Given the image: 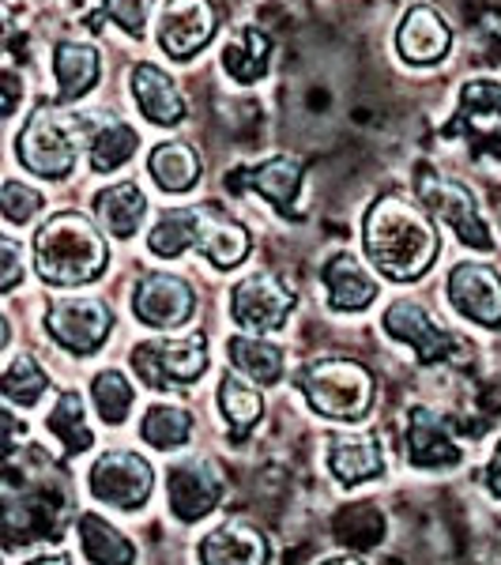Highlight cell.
Masks as SVG:
<instances>
[{
	"label": "cell",
	"instance_id": "obj_1",
	"mask_svg": "<svg viewBox=\"0 0 501 565\" xmlns=\"http://www.w3.org/2000/svg\"><path fill=\"white\" fill-rule=\"evenodd\" d=\"M362 245H366L373 268L396 282L426 276L437 260V249H441L426 207L399 193H388L370 204L366 218H362Z\"/></svg>",
	"mask_w": 501,
	"mask_h": 565
},
{
	"label": "cell",
	"instance_id": "obj_2",
	"mask_svg": "<svg viewBox=\"0 0 501 565\" xmlns=\"http://www.w3.org/2000/svg\"><path fill=\"white\" fill-rule=\"evenodd\" d=\"M34 264H39V276L53 287H79L106 271L109 245L87 215L57 212L34 234Z\"/></svg>",
	"mask_w": 501,
	"mask_h": 565
},
{
	"label": "cell",
	"instance_id": "obj_3",
	"mask_svg": "<svg viewBox=\"0 0 501 565\" xmlns=\"http://www.w3.org/2000/svg\"><path fill=\"white\" fill-rule=\"evenodd\" d=\"M84 132L87 121H79L76 114H65L61 106L42 103L26 117L20 140H15V151H20V162L31 174H39L45 181H61L76 170Z\"/></svg>",
	"mask_w": 501,
	"mask_h": 565
},
{
	"label": "cell",
	"instance_id": "obj_4",
	"mask_svg": "<svg viewBox=\"0 0 501 565\" xmlns=\"http://www.w3.org/2000/svg\"><path fill=\"white\" fill-rule=\"evenodd\" d=\"M309 407L332 423H359L373 407V373L354 359H317L298 373Z\"/></svg>",
	"mask_w": 501,
	"mask_h": 565
},
{
	"label": "cell",
	"instance_id": "obj_5",
	"mask_svg": "<svg viewBox=\"0 0 501 565\" xmlns=\"http://www.w3.org/2000/svg\"><path fill=\"white\" fill-rule=\"evenodd\" d=\"M132 370L143 385L170 388V385H193L207 370V335L193 332L185 340H151L132 351Z\"/></svg>",
	"mask_w": 501,
	"mask_h": 565
},
{
	"label": "cell",
	"instance_id": "obj_6",
	"mask_svg": "<svg viewBox=\"0 0 501 565\" xmlns=\"http://www.w3.org/2000/svg\"><path fill=\"white\" fill-rule=\"evenodd\" d=\"M109 328H114V309L103 298H53L45 309V332L72 354H95L106 343Z\"/></svg>",
	"mask_w": 501,
	"mask_h": 565
},
{
	"label": "cell",
	"instance_id": "obj_7",
	"mask_svg": "<svg viewBox=\"0 0 501 565\" xmlns=\"http://www.w3.org/2000/svg\"><path fill=\"white\" fill-rule=\"evenodd\" d=\"M154 471L132 449H109L90 468V494L117 509H140L151 498Z\"/></svg>",
	"mask_w": 501,
	"mask_h": 565
},
{
	"label": "cell",
	"instance_id": "obj_8",
	"mask_svg": "<svg viewBox=\"0 0 501 565\" xmlns=\"http://www.w3.org/2000/svg\"><path fill=\"white\" fill-rule=\"evenodd\" d=\"M418 196L430 212L449 223L457 231V238L471 249H482L490 253L494 249V238H490V226L482 223L479 207H476V196L460 185V181H449V178H434V174H423L418 178Z\"/></svg>",
	"mask_w": 501,
	"mask_h": 565
},
{
	"label": "cell",
	"instance_id": "obj_9",
	"mask_svg": "<svg viewBox=\"0 0 501 565\" xmlns=\"http://www.w3.org/2000/svg\"><path fill=\"white\" fill-rule=\"evenodd\" d=\"M290 309H295V295H290V287L279 276H268V271L242 279L231 295L234 321H238L242 328H249V332H257V335L284 328Z\"/></svg>",
	"mask_w": 501,
	"mask_h": 565
},
{
	"label": "cell",
	"instance_id": "obj_10",
	"mask_svg": "<svg viewBox=\"0 0 501 565\" xmlns=\"http://www.w3.org/2000/svg\"><path fill=\"white\" fill-rule=\"evenodd\" d=\"M196 295L174 271H143L132 295V313L151 328H178L193 317Z\"/></svg>",
	"mask_w": 501,
	"mask_h": 565
},
{
	"label": "cell",
	"instance_id": "obj_11",
	"mask_svg": "<svg viewBox=\"0 0 501 565\" xmlns=\"http://www.w3.org/2000/svg\"><path fill=\"white\" fill-rule=\"evenodd\" d=\"M212 0H162L159 8V42L174 61H189L212 42L215 34Z\"/></svg>",
	"mask_w": 501,
	"mask_h": 565
},
{
	"label": "cell",
	"instance_id": "obj_12",
	"mask_svg": "<svg viewBox=\"0 0 501 565\" xmlns=\"http://www.w3.org/2000/svg\"><path fill=\"white\" fill-rule=\"evenodd\" d=\"M223 498V476L212 460H185L178 468H170L167 476V501H170V513L178 521L193 524L200 516H207Z\"/></svg>",
	"mask_w": 501,
	"mask_h": 565
},
{
	"label": "cell",
	"instance_id": "obj_13",
	"mask_svg": "<svg viewBox=\"0 0 501 565\" xmlns=\"http://www.w3.org/2000/svg\"><path fill=\"white\" fill-rule=\"evenodd\" d=\"M449 302L482 328H501V271L490 264H457L449 271Z\"/></svg>",
	"mask_w": 501,
	"mask_h": 565
},
{
	"label": "cell",
	"instance_id": "obj_14",
	"mask_svg": "<svg viewBox=\"0 0 501 565\" xmlns=\"http://www.w3.org/2000/svg\"><path fill=\"white\" fill-rule=\"evenodd\" d=\"M385 332L393 335V340L407 343V348H415L418 362L449 359L452 343H457L423 306L412 302V298H399V302L385 309Z\"/></svg>",
	"mask_w": 501,
	"mask_h": 565
},
{
	"label": "cell",
	"instance_id": "obj_15",
	"mask_svg": "<svg viewBox=\"0 0 501 565\" xmlns=\"http://www.w3.org/2000/svg\"><path fill=\"white\" fill-rule=\"evenodd\" d=\"M193 249L204 253L215 268H238L249 257V234L238 218H231L223 207L200 204L196 207V242Z\"/></svg>",
	"mask_w": 501,
	"mask_h": 565
},
{
	"label": "cell",
	"instance_id": "obj_16",
	"mask_svg": "<svg viewBox=\"0 0 501 565\" xmlns=\"http://www.w3.org/2000/svg\"><path fill=\"white\" fill-rule=\"evenodd\" d=\"M396 45H399V53H404V61H412V65H437L452 45L449 23H445L430 4H415V8H407L404 23H399Z\"/></svg>",
	"mask_w": 501,
	"mask_h": 565
},
{
	"label": "cell",
	"instance_id": "obj_17",
	"mask_svg": "<svg viewBox=\"0 0 501 565\" xmlns=\"http://www.w3.org/2000/svg\"><path fill=\"white\" fill-rule=\"evenodd\" d=\"M328 471L343 482V487H359L373 476L385 471V452H381L377 437L370 434H328Z\"/></svg>",
	"mask_w": 501,
	"mask_h": 565
},
{
	"label": "cell",
	"instance_id": "obj_18",
	"mask_svg": "<svg viewBox=\"0 0 501 565\" xmlns=\"http://www.w3.org/2000/svg\"><path fill=\"white\" fill-rule=\"evenodd\" d=\"M200 565H268V540L253 524L226 521L204 535Z\"/></svg>",
	"mask_w": 501,
	"mask_h": 565
},
{
	"label": "cell",
	"instance_id": "obj_19",
	"mask_svg": "<svg viewBox=\"0 0 501 565\" xmlns=\"http://www.w3.org/2000/svg\"><path fill=\"white\" fill-rule=\"evenodd\" d=\"M407 460L415 468H452L460 460V449L430 407H415L407 415Z\"/></svg>",
	"mask_w": 501,
	"mask_h": 565
},
{
	"label": "cell",
	"instance_id": "obj_20",
	"mask_svg": "<svg viewBox=\"0 0 501 565\" xmlns=\"http://www.w3.org/2000/svg\"><path fill=\"white\" fill-rule=\"evenodd\" d=\"M321 279L328 287V302L335 309H343V313H359V309L373 306V298H377V279H373L370 271L362 268V260L351 257V253H335V257L324 264Z\"/></svg>",
	"mask_w": 501,
	"mask_h": 565
},
{
	"label": "cell",
	"instance_id": "obj_21",
	"mask_svg": "<svg viewBox=\"0 0 501 565\" xmlns=\"http://www.w3.org/2000/svg\"><path fill=\"white\" fill-rule=\"evenodd\" d=\"M132 98L151 125H178L185 117V98H181L178 84L154 65L132 68Z\"/></svg>",
	"mask_w": 501,
	"mask_h": 565
},
{
	"label": "cell",
	"instance_id": "obj_22",
	"mask_svg": "<svg viewBox=\"0 0 501 565\" xmlns=\"http://www.w3.org/2000/svg\"><path fill=\"white\" fill-rule=\"evenodd\" d=\"M95 215L106 234L114 238H132L140 231L143 215H148V196L136 181H117L95 196Z\"/></svg>",
	"mask_w": 501,
	"mask_h": 565
},
{
	"label": "cell",
	"instance_id": "obj_23",
	"mask_svg": "<svg viewBox=\"0 0 501 565\" xmlns=\"http://www.w3.org/2000/svg\"><path fill=\"white\" fill-rule=\"evenodd\" d=\"M98 72V50L84 42H61L53 53V76H57V95L61 103H76L79 95H87L95 87Z\"/></svg>",
	"mask_w": 501,
	"mask_h": 565
},
{
	"label": "cell",
	"instance_id": "obj_24",
	"mask_svg": "<svg viewBox=\"0 0 501 565\" xmlns=\"http://www.w3.org/2000/svg\"><path fill=\"white\" fill-rule=\"evenodd\" d=\"M231 185L234 189H238V185L253 189V193H260L264 200H271L279 212H290V204H295V196H298V185H302V170H298L295 159L276 154V159L260 162L253 174H245L242 181H231ZM231 185H226V189H231Z\"/></svg>",
	"mask_w": 501,
	"mask_h": 565
},
{
	"label": "cell",
	"instance_id": "obj_25",
	"mask_svg": "<svg viewBox=\"0 0 501 565\" xmlns=\"http://www.w3.org/2000/svg\"><path fill=\"white\" fill-rule=\"evenodd\" d=\"M76 532H79V546H84V558L90 565H132L136 562V546L98 513L79 516Z\"/></svg>",
	"mask_w": 501,
	"mask_h": 565
},
{
	"label": "cell",
	"instance_id": "obj_26",
	"mask_svg": "<svg viewBox=\"0 0 501 565\" xmlns=\"http://www.w3.org/2000/svg\"><path fill=\"white\" fill-rule=\"evenodd\" d=\"M148 170L154 178V185L167 189V193H189L200 181V154L181 140L159 143L148 159Z\"/></svg>",
	"mask_w": 501,
	"mask_h": 565
},
{
	"label": "cell",
	"instance_id": "obj_27",
	"mask_svg": "<svg viewBox=\"0 0 501 565\" xmlns=\"http://www.w3.org/2000/svg\"><path fill=\"white\" fill-rule=\"evenodd\" d=\"M226 354L249 381H260V385H276L284 377V351L276 343L260 340V335H234L226 343Z\"/></svg>",
	"mask_w": 501,
	"mask_h": 565
},
{
	"label": "cell",
	"instance_id": "obj_28",
	"mask_svg": "<svg viewBox=\"0 0 501 565\" xmlns=\"http://www.w3.org/2000/svg\"><path fill=\"white\" fill-rule=\"evenodd\" d=\"M268 53H271L268 34H260L257 26H245L238 39L223 45V68L238 84H257L264 72H268Z\"/></svg>",
	"mask_w": 501,
	"mask_h": 565
},
{
	"label": "cell",
	"instance_id": "obj_29",
	"mask_svg": "<svg viewBox=\"0 0 501 565\" xmlns=\"http://www.w3.org/2000/svg\"><path fill=\"white\" fill-rule=\"evenodd\" d=\"M45 426H50V434L57 437L68 452H87L90 445H95L90 426H87V415H84V399H79V392H72V388H65L57 396V404H53Z\"/></svg>",
	"mask_w": 501,
	"mask_h": 565
},
{
	"label": "cell",
	"instance_id": "obj_30",
	"mask_svg": "<svg viewBox=\"0 0 501 565\" xmlns=\"http://www.w3.org/2000/svg\"><path fill=\"white\" fill-rule=\"evenodd\" d=\"M193 242H196V207H170V212L159 215V223H154L148 234L151 253L167 260L193 249Z\"/></svg>",
	"mask_w": 501,
	"mask_h": 565
},
{
	"label": "cell",
	"instance_id": "obj_31",
	"mask_svg": "<svg viewBox=\"0 0 501 565\" xmlns=\"http://www.w3.org/2000/svg\"><path fill=\"white\" fill-rule=\"evenodd\" d=\"M140 434H143V441L162 452L181 449V445L189 441V434H193V415L178 404H151L140 423Z\"/></svg>",
	"mask_w": 501,
	"mask_h": 565
},
{
	"label": "cell",
	"instance_id": "obj_32",
	"mask_svg": "<svg viewBox=\"0 0 501 565\" xmlns=\"http://www.w3.org/2000/svg\"><path fill=\"white\" fill-rule=\"evenodd\" d=\"M218 407H223V418L231 423L234 434H245L264 415L260 392L253 388L249 381L234 377V373H226V377L218 381Z\"/></svg>",
	"mask_w": 501,
	"mask_h": 565
},
{
	"label": "cell",
	"instance_id": "obj_33",
	"mask_svg": "<svg viewBox=\"0 0 501 565\" xmlns=\"http://www.w3.org/2000/svg\"><path fill=\"white\" fill-rule=\"evenodd\" d=\"M45 388H50V377H45L34 354H20L12 366L0 373V396L12 399L15 407H34L45 396Z\"/></svg>",
	"mask_w": 501,
	"mask_h": 565
},
{
	"label": "cell",
	"instance_id": "obj_34",
	"mask_svg": "<svg viewBox=\"0 0 501 565\" xmlns=\"http://www.w3.org/2000/svg\"><path fill=\"white\" fill-rule=\"evenodd\" d=\"M136 132L129 129L125 121H109L103 125L95 136H90V170H98V174H109V170L125 167V162L136 154Z\"/></svg>",
	"mask_w": 501,
	"mask_h": 565
},
{
	"label": "cell",
	"instance_id": "obj_35",
	"mask_svg": "<svg viewBox=\"0 0 501 565\" xmlns=\"http://www.w3.org/2000/svg\"><path fill=\"white\" fill-rule=\"evenodd\" d=\"M90 396H95V407L106 426H121L132 412L136 392L121 370H103L95 381H90Z\"/></svg>",
	"mask_w": 501,
	"mask_h": 565
},
{
	"label": "cell",
	"instance_id": "obj_36",
	"mask_svg": "<svg viewBox=\"0 0 501 565\" xmlns=\"http://www.w3.org/2000/svg\"><path fill=\"white\" fill-rule=\"evenodd\" d=\"M463 121H471L476 129H487V125L501 129V84H494V79H471L463 87Z\"/></svg>",
	"mask_w": 501,
	"mask_h": 565
},
{
	"label": "cell",
	"instance_id": "obj_37",
	"mask_svg": "<svg viewBox=\"0 0 501 565\" xmlns=\"http://www.w3.org/2000/svg\"><path fill=\"white\" fill-rule=\"evenodd\" d=\"M335 532H340L343 543H354V546H373L385 535V516L377 513V509L370 505V501H362V505H351L348 513H340V521H335Z\"/></svg>",
	"mask_w": 501,
	"mask_h": 565
},
{
	"label": "cell",
	"instance_id": "obj_38",
	"mask_svg": "<svg viewBox=\"0 0 501 565\" xmlns=\"http://www.w3.org/2000/svg\"><path fill=\"white\" fill-rule=\"evenodd\" d=\"M45 207V196L39 189L23 185V181H8L4 189H0V215L8 218V223L15 226H26L34 215H39Z\"/></svg>",
	"mask_w": 501,
	"mask_h": 565
},
{
	"label": "cell",
	"instance_id": "obj_39",
	"mask_svg": "<svg viewBox=\"0 0 501 565\" xmlns=\"http://www.w3.org/2000/svg\"><path fill=\"white\" fill-rule=\"evenodd\" d=\"M106 4V15L121 26L125 34H132V39H140L143 26H148V12L154 0H103Z\"/></svg>",
	"mask_w": 501,
	"mask_h": 565
},
{
	"label": "cell",
	"instance_id": "obj_40",
	"mask_svg": "<svg viewBox=\"0 0 501 565\" xmlns=\"http://www.w3.org/2000/svg\"><path fill=\"white\" fill-rule=\"evenodd\" d=\"M23 282V245L8 234H0V295L15 290Z\"/></svg>",
	"mask_w": 501,
	"mask_h": 565
},
{
	"label": "cell",
	"instance_id": "obj_41",
	"mask_svg": "<svg viewBox=\"0 0 501 565\" xmlns=\"http://www.w3.org/2000/svg\"><path fill=\"white\" fill-rule=\"evenodd\" d=\"M20 98H23V79H20V72L0 68V117L15 114Z\"/></svg>",
	"mask_w": 501,
	"mask_h": 565
},
{
	"label": "cell",
	"instance_id": "obj_42",
	"mask_svg": "<svg viewBox=\"0 0 501 565\" xmlns=\"http://www.w3.org/2000/svg\"><path fill=\"white\" fill-rule=\"evenodd\" d=\"M26 426L23 418H15L8 407H0V457H8V452H15V445L23 441Z\"/></svg>",
	"mask_w": 501,
	"mask_h": 565
},
{
	"label": "cell",
	"instance_id": "obj_43",
	"mask_svg": "<svg viewBox=\"0 0 501 565\" xmlns=\"http://www.w3.org/2000/svg\"><path fill=\"white\" fill-rule=\"evenodd\" d=\"M487 482H490V490H494V498H501V441H498L494 457H490V468H487Z\"/></svg>",
	"mask_w": 501,
	"mask_h": 565
},
{
	"label": "cell",
	"instance_id": "obj_44",
	"mask_svg": "<svg viewBox=\"0 0 501 565\" xmlns=\"http://www.w3.org/2000/svg\"><path fill=\"white\" fill-rule=\"evenodd\" d=\"M26 565H72L65 554H42V558H31Z\"/></svg>",
	"mask_w": 501,
	"mask_h": 565
},
{
	"label": "cell",
	"instance_id": "obj_45",
	"mask_svg": "<svg viewBox=\"0 0 501 565\" xmlns=\"http://www.w3.org/2000/svg\"><path fill=\"white\" fill-rule=\"evenodd\" d=\"M8 340H12V328H8V317L0 313V351L8 348Z\"/></svg>",
	"mask_w": 501,
	"mask_h": 565
},
{
	"label": "cell",
	"instance_id": "obj_46",
	"mask_svg": "<svg viewBox=\"0 0 501 565\" xmlns=\"http://www.w3.org/2000/svg\"><path fill=\"white\" fill-rule=\"evenodd\" d=\"M4 34H8V8L0 4V42H4Z\"/></svg>",
	"mask_w": 501,
	"mask_h": 565
},
{
	"label": "cell",
	"instance_id": "obj_47",
	"mask_svg": "<svg viewBox=\"0 0 501 565\" xmlns=\"http://www.w3.org/2000/svg\"><path fill=\"white\" fill-rule=\"evenodd\" d=\"M324 565H366V562H359V558H332V562H324Z\"/></svg>",
	"mask_w": 501,
	"mask_h": 565
}]
</instances>
